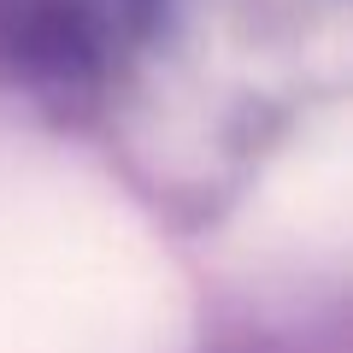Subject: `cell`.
I'll return each mask as SVG.
<instances>
[{
	"label": "cell",
	"mask_w": 353,
	"mask_h": 353,
	"mask_svg": "<svg viewBox=\"0 0 353 353\" xmlns=\"http://www.w3.org/2000/svg\"><path fill=\"white\" fill-rule=\"evenodd\" d=\"M0 353H189V294L159 230L12 106H0Z\"/></svg>",
	"instance_id": "6da1fadb"
}]
</instances>
